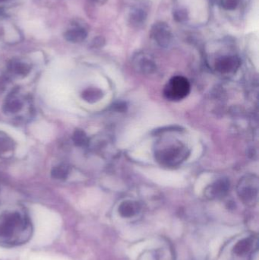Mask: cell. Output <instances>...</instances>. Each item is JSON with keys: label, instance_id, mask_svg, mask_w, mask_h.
Returning a JSON list of instances; mask_svg holds the SVG:
<instances>
[{"label": "cell", "instance_id": "11", "mask_svg": "<svg viewBox=\"0 0 259 260\" xmlns=\"http://www.w3.org/2000/svg\"><path fill=\"white\" fill-rule=\"evenodd\" d=\"M147 14L145 11L141 8H136L133 9L130 14V22L132 25L138 26L141 25L145 21Z\"/></svg>", "mask_w": 259, "mask_h": 260}, {"label": "cell", "instance_id": "18", "mask_svg": "<svg viewBox=\"0 0 259 260\" xmlns=\"http://www.w3.org/2000/svg\"><path fill=\"white\" fill-rule=\"evenodd\" d=\"M241 0H221V5L223 9L234 11L240 5Z\"/></svg>", "mask_w": 259, "mask_h": 260}, {"label": "cell", "instance_id": "10", "mask_svg": "<svg viewBox=\"0 0 259 260\" xmlns=\"http://www.w3.org/2000/svg\"><path fill=\"white\" fill-rule=\"evenodd\" d=\"M9 69L11 73L17 76H26L29 73L30 66L25 62L13 60L9 63Z\"/></svg>", "mask_w": 259, "mask_h": 260}, {"label": "cell", "instance_id": "9", "mask_svg": "<svg viewBox=\"0 0 259 260\" xmlns=\"http://www.w3.org/2000/svg\"><path fill=\"white\" fill-rule=\"evenodd\" d=\"M238 66V60L235 57H223L217 63L218 69L221 72H230Z\"/></svg>", "mask_w": 259, "mask_h": 260}, {"label": "cell", "instance_id": "3", "mask_svg": "<svg viewBox=\"0 0 259 260\" xmlns=\"http://www.w3.org/2000/svg\"><path fill=\"white\" fill-rule=\"evenodd\" d=\"M190 92V84L185 78L175 76L172 78L165 86L163 94L166 99L170 100H181Z\"/></svg>", "mask_w": 259, "mask_h": 260}, {"label": "cell", "instance_id": "1", "mask_svg": "<svg viewBox=\"0 0 259 260\" xmlns=\"http://www.w3.org/2000/svg\"><path fill=\"white\" fill-rule=\"evenodd\" d=\"M32 224L25 213L17 210L0 214V246L14 247L24 244L32 236Z\"/></svg>", "mask_w": 259, "mask_h": 260}, {"label": "cell", "instance_id": "16", "mask_svg": "<svg viewBox=\"0 0 259 260\" xmlns=\"http://www.w3.org/2000/svg\"><path fill=\"white\" fill-rule=\"evenodd\" d=\"M73 141L78 146H84L88 143V137L82 130H76L73 134Z\"/></svg>", "mask_w": 259, "mask_h": 260}, {"label": "cell", "instance_id": "20", "mask_svg": "<svg viewBox=\"0 0 259 260\" xmlns=\"http://www.w3.org/2000/svg\"><path fill=\"white\" fill-rule=\"evenodd\" d=\"M4 1H6V0H0V2H4Z\"/></svg>", "mask_w": 259, "mask_h": 260}, {"label": "cell", "instance_id": "8", "mask_svg": "<svg viewBox=\"0 0 259 260\" xmlns=\"http://www.w3.org/2000/svg\"><path fill=\"white\" fill-rule=\"evenodd\" d=\"M140 211V205L134 201H125L119 207V213L125 219L135 217Z\"/></svg>", "mask_w": 259, "mask_h": 260}, {"label": "cell", "instance_id": "7", "mask_svg": "<svg viewBox=\"0 0 259 260\" xmlns=\"http://www.w3.org/2000/svg\"><path fill=\"white\" fill-rule=\"evenodd\" d=\"M88 36V31L83 25L76 26V28L68 30L64 37L68 41L72 43H79L83 41Z\"/></svg>", "mask_w": 259, "mask_h": 260}, {"label": "cell", "instance_id": "2", "mask_svg": "<svg viewBox=\"0 0 259 260\" xmlns=\"http://www.w3.org/2000/svg\"><path fill=\"white\" fill-rule=\"evenodd\" d=\"M259 240L254 235H247L235 239L230 245L232 260H250L252 254L258 250Z\"/></svg>", "mask_w": 259, "mask_h": 260}, {"label": "cell", "instance_id": "19", "mask_svg": "<svg viewBox=\"0 0 259 260\" xmlns=\"http://www.w3.org/2000/svg\"><path fill=\"white\" fill-rule=\"evenodd\" d=\"M93 1L96 2V3L103 4L107 0H93Z\"/></svg>", "mask_w": 259, "mask_h": 260}, {"label": "cell", "instance_id": "15", "mask_svg": "<svg viewBox=\"0 0 259 260\" xmlns=\"http://www.w3.org/2000/svg\"><path fill=\"white\" fill-rule=\"evenodd\" d=\"M101 95V92L100 90L96 88H88L83 92L82 98L86 101L93 103L99 100Z\"/></svg>", "mask_w": 259, "mask_h": 260}, {"label": "cell", "instance_id": "5", "mask_svg": "<svg viewBox=\"0 0 259 260\" xmlns=\"http://www.w3.org/2000/svg\"><path fill=\"white\" fill-rule=\"evenodd\" d=\"M171 148H164L163 152H160L158 154L159 155V160L163 161V163H167V164H175V163H179L180 160L185 159V148H182L181 145L174 144L171 145Z\"/></svg>", "mask_w": 259, "mask_h": 260}, {"label": "cell", "instance_id": "4", "mask_svg": "<svg viewBox=\"0 0 259 260\" xmlns=\"http://www.w3.org/2000/svg\"><path fill=\"white\" fill-rule=\"evenodd\" d=\"M151 37L162 47H167L173 39L171 28L164 22H157L152 26L151 30Z\"/></svg>", "mask_w": 259, "mask_h": 260}, {"label": "cell", "instance_id": "14", "mask_svg": "<svg viewBox=\"0 0 259 260\" xmlns=\"http://www.w3.org/2000/svg\"><path fill=\"white\" fill-rule=\"evenodd\" d=\"M5 111L10 114H15V113L19 112L22 108V103L19 99H16V98H12L9 99L5 103Z\"/></svg>", "mask_w": 259, "mask_h": 260}, {"label": "cell", "instance_id": "13", "mask_svg": "<svg viewBox=\"0 0 259 260\" xmlns=\"http://www.w3.org/2000/svg\"><path fill=\"white\" fill-rule=\"evenodd\" d=\"M227 190H228V186L224 183H220V184L217 183V185L212 186L211 190L208 191L207 196L211 199L219 198V197H223L227 193Z\"/></svg>", "mask_w": 259, "mask_h": 260}, {"label": "cell", "instance_id": "12", "mask_svg": "<svg viewBox=\"0 0 259 260\" xmlns=\"http://www.w3.org/2000/svg\"><path fill=\"white\" fill-rule=\"evenodd\" d=\"M70 174V167L66 164H60L52 170L51 175L54 179L65 180Z\"/></svg>", "mask_w": 259, "mask_h": 260}, {"label": "cell", "instance_id": "6", "mask_svg": "<svg viewBox=\"0 0 259 260\" xmlns=\"http://www.w3.org/2000/svg\"><path fill=\"white\" fill-rule=\"evenodd\" d=\"M238 193L241 200L247 205H252L257 198L258 187L251 184L250 182H245L239 185Z\"/></svg>", "mask_w": 259, "mask_h": 260}, {"label": "cell", "instance_id": "17", "mask_svg": "<svg viewBox=\"0 0 259 260\" xmlns=\"http://www.w3.org/2000/svg\"><path fill=\"white\" fill-rule=\"evenodd\" d=\"M174 17L179 22H185L189 19V12L184 7H178L174 9Z\"/></svg>", "mask_w": 259, "mask_h": 260}]
</instances>
